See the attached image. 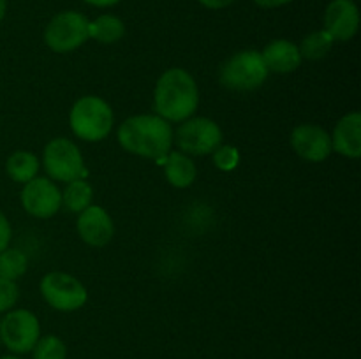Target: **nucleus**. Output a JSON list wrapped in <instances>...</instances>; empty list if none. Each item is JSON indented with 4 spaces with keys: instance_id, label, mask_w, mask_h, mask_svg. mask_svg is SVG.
Segmentation results:
<instances>
[{
    "instance_id": "8",
    "label": "nucleus",
    "mask_w": 361,
    "mask_h": 359,
    "mask_svg": "<svg viewBox=\"0 0 361 359\" xmlns=\"http://www.w3.org/2000/svg\"><path fill=\"white\" fill-rule=\"evenodd\" d=\"M41 292L48 305L60 312H74L87 301V289L83 284L62 271L46 275L41 282Z\"/></svg>"
},
{
    "instance_id": "3",
    "label": "nucleus",
    "mask_w": 361,
    "mask_h": 359,
    "mask_svg": "<svg viewBox=\"0 0 361 359\" xmlns=\"http://www.w3.org/2000/svg\"><path fill=\"white\" fill-rule=\"evenodd\" d=\"M71 129L85 141H101L113 127V111L106 101L87 95L76 101L71 109Z\"/></svg>"
},
{
    "instance_id": "10",
    "label": "nucleus",
    "mask_w": 361,
    "mask_h": 359,
    "mask_svg": "<svg viewBox=\"0 0 361 359\" xmlns=\"http://www.w3.org/2000/svg\"><path fill=\"white\" fill-rule=\"evenodd\" d=\"M21 204L30 215L48 218L59 211L62 204V194L55 183L48 178H34L25 183L21 190Z\"/></svg>"
},
{
    "instance_id": "12",
    "label": "nucleus",
    "mask_w": 361,
    "mask_h": 359,
    "mask_svg": "<svg viewBox=\"0 0 361 359\" xmlns=\"http://www.w3.org/2000/svg\"><path fill=\"white\" fill-rule=\"evenodd\" d=\"M360 27L358 7L353 0H334L324 14V30L334 41H349Z\"/></svg>"
},
{
    "instance_id": "27",
    "label": "nucleus",
    "mask_w": 361,
    "mask_h": 359,
    "mask_svg": "<svg viewBox=\"0 0 361 359\" xmlns=\"http://www.w3.org/2000/svg\"><path fill=\"white\" fill-rule=\"evenodd\" d=\"M254 2L261 7H281V6H286V4L293 2V0H254Z\"/></svg>"
},
{
    "instance_id": "4",
    "label": "nucleus",
    "mask_w": 361,
    "mask_h": 359,
    "mask_svg": "<svg viewBox=\"0 0 361 359\" xmlns=\"http://www.w3.org/2000/svg\"><path fill=\"white\" fill-rule=\"evenodd\" d=\"M270 70L256 49H247L233 55L221 69V83L229 90H254L267 81Z\"/></svg>"
},
{
    "instance_id": "30",
    "label": "nucleus",
    "mask_w": 361,
    "mask_h": 359,
    "mask_svg": "<svg viewBox=\"0 0 361 359\" xmlns=\"http://www.w3.org/2000/svg\"><path fill=\"white\" fill-rule=\"evenodd\" d=\"M0 359H20V358H16V355H4V358Z\"/></svg>"
},
{
    "instance_id": "2",
    "label": "nucleus",
    "mask_w": 361,
    "mask_h": 359,
    "mask_svg": "<svg viewBox=\"0 0 361 359\" xmlns=\"http://www.w3.org/2000/svg\"><path fill=\"white\" fill-rule=\"evenodd\" d=\"M154 104L157 116L169 122L190 118L200 104V92L194 77L178 67L166 70L155 87Z\"/></svg>"
},
{
    "instance_id": "24",
    "label": "nucleus",
    "mask_w": 361,
    "mask_h": 359,
    "mask_svg": "<svg viewBox=\"0 0 361 359\" xmlns=\"http://www.w3.org/2000/svg\"><path fill=\"white\" fill-rule=\"evenodd\" d=\"M18 301V285L14 280L0 277V312H7Z\"/></svg>"
},
{
    "instance_id": "15",
    "label": "nucleus",
    "mask_w": 361,
    "mask_h": 359,
    "mask_svg": "<svg viewBox=\"0 0 361 359\" xmlns=\"http://www.w3.org/2000/svg\"><path fill=\"white\" fill-rule=\"evenodd\" d=\"M261 56H263L267 69L274 70V73H293L302 63L298 46L286 39H277V41L270 42L261 53Z\"/></svg>"
},
{
    "instance_id": "20",
    "label": "nucleus",
    "mask_w": 361,
    "mask_h": 359,
    "mask_svg": "<svg viewBox=\"0 0 361 359\" xmlns=\"http://www.w3.org/2000/svg\"><path fill=\"white\" fill-rule=\"evenodd\" d=\"M331 44H334L331 35L326 30H317L307 35L298 49L302 58L305 56L309 60H319L323 56H326V53L331 49Z\"/></svg>"
},
{
    "instance_id": "17",
    "label": "nucleus",
    "mask_w": 361,
    "mask_h": 359,
    "mask_svg": "<svg viewBox=\"0 0 361 359\" xmlns=\"http://www.w3.org/2000/svg\"><path fill=\"white\" fill-rule=\"evenodd\" d=\"M7 175L18 183H28L37 176L39 171V160L34 153L30 151H14L9 158H7Z\"/></svg>"
},
{
    "instance_id": "5",
    "label": "nucleus",
    "mask_w": 361,
    "mask_h": 359,
    "mask_svg": "<svg viewBox=\"0 0 361 359\" xmlns=\"http://www.w3.org/2000/svg\"><path fill=\"white\" fill-rule=\"evenodd\" d=\"M44 169L53 180L59 182H73L87 175L80 150L73 141L59 137L46 144L44 148Z\"/></svg>"
},
{
    "instance_id": "13",
    "label": "nucleus",
    "mask_w": 361,
    "mask_h": 359,
    "mask_svg": "<svg viewBox=\"0 0 361 359\" xmlns=\"http://www.w3.org/2000/svg\"><path fill=\"white\" fill-rule=\"evenodd\" d=\"M111 217L101 206H88L78 218V232L81 239L92 246H104L113 238Z\"/></svg>"
},
{
    "instance_id": "22",
    "label": "nucleus",
    "mask_w": 361,
    "mask_h": 359,
    "mask_svg": "<svg viewBox=\"0 0 361 359\" xmlns=\"http://www.w3.org/2000/svg\"><path fill=\"white\" fill-rule=\"evenodd\" d=\"M34 351V359H66L67 348L66 344L59 336H44L37 340Z\"/></svg>"
},
{
    "instance_id": "26",
    "label": "nucleus",
    "mask_w": 361,
    "mask_h": 359,
    "mask_svg": "<svg viewBox=\"0 0 361 359\" xmlns=\"http://www.w3.org/2000/svg\"><path fill=\"white\" fill-rule=\"evenodd\" d=\"M200 2L208 9H222V7L231 6L235 0H200Z\"/></svg>"
},
{
    "instance_id": "11",
    "label": "nucleus",
    "mask_w": 361,
    "mask_h": 359,
    "mask_svg": "<svg viewBox=\"0 0 361 359\" xmlns=\"http://www.w3.org/2000/svg\"><path fill=\"white\" fill-rule=\"evenodd\" d=\"M291 146L296 153L310 162H321L331 153L330 134L317 125H298L291 134Z\"/></svg>"
},
{
    "instance_id": "25",
    "label": "nucleus",
    "mask_w": 361,
    "mask_h": 359,
    "mask_svg": "<svg viewBox=\"0 0 361 359\" xmlns=\"http://www.w3.org/2000/svg\"><path fill=\"white\" fill-rule=\"evenodd\" d=\"M9 241H11V225H9V220L6 218V215L0 211V252H4V250L9 246Z\"/></svg>"
},
{
    "instance_id": "6",
    "label": "nucleus",
    "mask_w": 361,
    "mask_h": 359,
    "mask_svg": "<svg viewBox=\"0 0 361 359\" xmlns=\"http://www.w3.org/2000/svg\"><path fill=\"white\" fill-rule=\"evenodd\" d=\"M88 23L83 14L74 11L56 14L44 30L46 44L56 53L73 51L88 39Z\"/></svg>"
},
{
    "instance_id": "18",
    "label": "nucleus",
    "mask_w": 361,
    "mask_h": 359,
    "mask_svg": "<svg viewBox=\"0 0 361 359\" xmlns=\"http://www.w3.org/2000/svg\"><path fill=\"white\" fill-rule=\"evenodd\" d=\"M123 32H126V27H123L122 20L111 16V14L99 16L97 20L88 23V37L95 39L99 42H104V44H111V42L122 39Z\"/></svg>"
},
{
    "instance_id": "23",
    "label": "nucleus",
    "mask_w": 361,
    "mask_h": 359,
    "mask_svg": "<svg viewBox=\"0 0 361 359\" xmlns=\"http://www.w3.org/2000/svg\"><path fill=\"white\" fill-rule=\"evenodd\" d=\"M238 160L240 155L235 146L224 144V146H217L214 150V162L222 171H231V169H235L238 165Z\"/></svg>"
},
{
    "instance_id": "19",
    "label": "nucleus",
    "mask_w": 361,
    "mask_h": 359,
    "mask_svg": "<svg viewBox=\"0 0 361 359\" xmlns=\"http://www.w3.org/2000/svg\"><path fill=\"white\" fill-rule=\"evenodd\" d=\"M92 197H94V190H92L90 183L80 178L69 182V185L66 187L62 194V203L66 204L67 210L74 211V213H81L92 204Z\"/></svg>"
},
{
    "instance_id": "7",
    "label": "nucleus",
    "mask_w": 361,
    "mask_h": 359,
    "mask_svg": "<svg viewBox=\"0 0 361 359\" xmlns=\"http://www.w3.org/2000/svg\"><path fill=\"white\" fill-rule=\"evenodd\" d=\"M41 334L37 317L28 310H13L0 322V338L9 351L25 354L35 347Z\"/></svg>"
},
{
    "instance_id": "29",
    "label": "nucleus",
    "mask_w": 361,
    "mask_h": 359,
    "mask_svg": "<svg viewBox=\"0 0 361 359\" xmlns=\"http://www.w3.org/2000/svg\"><path fill=\"white\" fill-rule=\"evenodd\" d=\"M6 7H7L6 0H0V21H2L4 14H6Z\"/></svg>"
},
{
    "instance_id": "14",
    "label": "nucleus",
    "mask_w": 361,
    "mask_h": 359,
    "mask_svg": "<svg viewBox=\"0 0 361 359\" xmlns=\"http://www.w3.org/2000/svg\"><path fill=\"white\" fill-rule=\"evenodd\" d=\"M331 146L344 157L358 158L361 155V115L358 111L345 115L337 123Z\"/></svg>"
},
{
    "instance_id": "1",
    "label": "nucleus",
    "mask_w": 361,
    "mask_h": 359,
    "mask_svg": "<svg viewBox=\"0 0 361 359\" xmlns=\"http://www.w3.org/2000/svg\"><path fill=\"white\" fill-rule=\"evenodd\" d=\"M118 143L129 153L145 158H164L171 150L173 130L157 115L130 116L118 130Z\"/></svg>"
},
{
    "instance_id": "16",
    "label": "nucleus",
    "mask_w": 361,
    "mask_h": 359,
    "mask_svg": "<svg viewBox=\"0 0 361 359\" xmlns=\"http://www.w3.org/2000/svg\"><path fill=\"white\" fill-rule=\"evenodd\" d=\"M164 158L166 178L173 187L185 189V187L192 185V182L196 180V165L187 155L180 153V151H169Z\"/></svg>"
},
{
    "instance_id": "28",
    "label": "nucleus",
    "mask_w": 361,
    "mask_h": 359,
    "mask_svg": "<svg viewBox=\"0 0 361 359\" xmlns=\"http://www.w3.org/2000/svg\"><path fill=\"white\" fill-rule=\"evenodd\" d=\"M87 4H90V6H95V7H109V6H115V4H118L120 0H85Z\"/></svg>"
},
{
    "instance_id": "21",
    "label": "nucleus",
    "mask_w": 361,
    "mask_h": 359,
    "mask_svg": "<svg viewBox=\"0 0 361 359\" xmlns=\"http://www.w3.org/2000/svg\"><path fill=\"white\" fill-rule=\"evenodd\" d=\"M27 271V257L16 248H6L0 252V277L16 280Z\"/></svg>"
},
{
    "instance_id": "9",
    "label": "nucleus",
    "mask_w": 361,
    "mask_h": 359,
    "mask_svg": "<svg viewBox=\"0 0 361 359\" xmlns=\"http://www.w3.org/2000/svg\"><path fill=\"white\" fill-rule=\"evenodd\" d=\"M222 132L210 118H187L176 130V143L180 150L192 155L212 153L221 146Z\"/></svg>"
}]
</instances>
